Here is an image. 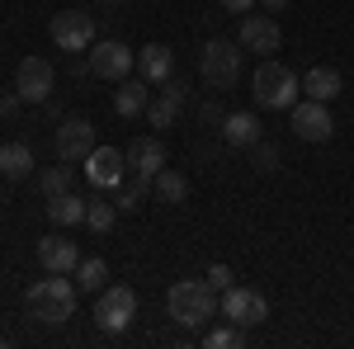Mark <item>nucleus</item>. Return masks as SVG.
<instances>
[{"instance_id":"7ed1b4c3","label":"nucleus","mask_w":354,"mask_h":349,"mask_svg":"<svg viewBox=\"0 0 354 349\" xmlns=\"http://www.w3.org/2000/svg\"><path fill=\"white\" fill-rule=\"evenodd\" d=\"M250 95H255L260 109H293L298 95H302V81L283 66V62L265 57V62L255 66V76H250Z\"/></svg>"},{"instance_id":"b1692460","label":"nucleus","mask_w":354,"mask_h":349,"mask_svg":"<svg viewBox=\"0 0 354 349\" xmlns=\"http://www.w3.org/2000/svg\"><path fill=\"white\" fill-rule=\"evenodd\" d=\"M151 189H156V198H161V203H185V198H189V180H185L180 170H170V165L151 180Z\"/></svg>"},{"instance_id":"412c9836","label":"nucleus","mask_w":354,"mask_h":349,"mask_svg":"<svg viewBox=\"0 0 354 349\" xmlns=\"http://www.w3.org/2000/svg\"><path fill=\"white\" fill-rule=\"evenodd\" d=\"M0 175H5V180H28V175H33V151H28V142H5V147H0Z\"/></svg>"},{"instance_id":"39448f33","label":"nucleus","mask_w":354,"mask_h":349,"mask_svg":"<svg viewBox=\"0 0 354 349\" xmlns=\"http://www.w3.org/2000/svg\"><path fill=\"white\" fill-rule=\"evenodd\" d=\"M137 317V293L128 288V283H109V288H100V297H95V321H100V330H109V335H118V330H128Z\"/></svg>"},{"instance_id":"f3484780","label":"nucleus","mask_w":354,"mask_h":349,"mask_svg":"<svg viewBox=\"0 0 354 349\" xmlns=\"http://www.w3.org/2000/svg\"><path fill=\"white\" fill-rule=\"evenodd\" d=\"M137 71H142L147 85H165L175 76V53H170L165 43H147V48L137 53Z\"/></svg>"},{"instance_id":"bb28decb","label":"nucleus","mask_w":354,"mask_h":349,"mask_svg":"<svg viewBox=\"0 0 354 349\" xmlns=\"http://www.w3.org/2000/svg\"><path fill=\"white\" fill-rule=\"evenodd\" d=\"M250 161H255V170H260V175H274V170H283V156H279V147H274V142H265V137L250 147Z\"/></svg>"},{"instance_id":"f8f14e48","label":"nucleus","mask_w":354,"mask_h":349,"mask_svg":"<svg viewBox=\"0 0 354 349\" xmlns=\"http://www.w3.org/2000/svg\"><path fill=\"white\" fill-rule=\"evenodd\" d=\"M185 104H189V81L170 76V81L161 85V95L147 104V123H151V128H175V118H180Z\"/></svg>"},{"instance_id":"a211bd4d","label":"nucleus","mask_w":354,"mask_h":349,"mask_svg":"<svg viewBox=\"0 0 354 349\" xmlns=\"http://www.w3.org/2000/svg\"><path fill=\"white\" fill-rule=\"evenodd\" d=\"M260 137H265V128H260L255 113H227V118H222V142H227V147H245V151H250Z\"/></svg>"},{"instance_id":"20e7f679","label":"nucleus","mask_w":354,"mask_h":349,"mask_svg":"<svg viewBox=\"0 0 354 349\" xmlns=\"http://www.w3.org/2000/svg\"><path fill=\"white\" fill-rule=\"evenodd\" d=\"M198 71H203V81L213 90H232L241 81V48L227 43V38H208L203 53H198Z\"/></svg>"},{"instance_id":"9b49d317","label":"nucleus","mask_w":354,"mask_h":349,"mask_svg":"<svg viewBox=\"0 0 354 349\" xmlns=\"http://www.w3.org/2000/svg\"><path fill=\"white\" fill-rule=\"evenodd\" d=\"M53 43L62 53H85L95 43V19L85 10H62V15H53Z\"/></svg>"},{"instance_id":"2f4dec72","label":"nucleus","mask_w":354,"mask_h":349,"mask_svg":"<svg viewBox=\"0 0 354 349\" xmlns=\"http://www.w3.org/2000/svg\"><path fill=\"white\" fill-rule=\"evenodd\" d=\"M198 118H203V123H213V128H222V118H227V113H222L218 104H203V113H198Z\"/></svg>"},{"instance_id":"cd10ccee","label":"nucleus","mask_w":354,"mask_h":349,"mask_svg":"<svg viewBox=\"0 0 354 349\" xmlns=\"http://www.w3.org/2000/svg\"><path fill=\"white\" fill-rule=\"evenodd\" d=\"M38 185H43V194H48V198L71 194V170H66V161H62V165H48V170L38 175Z\"/></svg>"},{"instance_id":"c85d7f7f","label":"nucleus","mask_w":354,"mask_h":349,"mask_svg":"<svg viewBox=\"0 0 354 349\" xmlns=\"http://www.w3.org/2000/svg\"><path fill=\"white\" fill-rule=\"evenodd\" d=\"M241 340H245V330H241V326H232V321L203 335V345H213V349H232V345H241Z\"/></svg>"},{"instance_id":"6e6552de","label":"nucleus","mask_w":354,"mask_h":349,"mask_svg":"<svg viewBox=\"0 0 354 349\" xmlns=\"http://www.w3.org/2000/svg\"><path fill=\"white\" fill-rule=\"evenodd\" d=\"M222 317L232 326H241V330H250V326L270 321V302H265V293H255V288H227L222 293Z\"/></svg>"},{"instance_id":"a878e982","label":"nucleus","mask_w":354,"mask_h":349,"mask_svg":"<svg viewBox=\"0 0 354 349\" xmlns=\"http://www.w3.org/2000/svg\"><path fill=\"white\" fill-rule=\"evenodd\" d=\"M113 222H118V203H104V198H95V203H85V227H90V232H100V236H104V232H113Z\"/></svg>"},{"instance_id":"f704fd0d","label":"nucleus","mask_w":354,"mask_h":349,"mask_svg":"<svg viewBox=\"0 0 354 349\" xmlns=\"http://www.w3.org/2000/svg\"><path fill=\"white\" fill-rule=\"evenodd\" d=\"M104 5H123V0H104Z\"/></svg>"},{"instance_id":"473e14b6","label":"nucleus","mask_w":354,"mask_h":349,"mask_svg":"<svg viewBox=\"0 0 354 349\" xmlns=\"http://www.w3.org/2000/svg\"><path fill=\"white\" fill-rule=\"evenodd\" d=\"M19 104H24V100H19V90H15V95H0V113H15Z\"/></svg>"},{"instance_id":"c9c22d12","label":"nucleus","mask_w":354,"mask_h":349,"mask_svg":"<svg viewBox=\"0 0 354 349\" xmlns=\"http://www.w3.org/2000/svg\"><path fill=\"white\" fill-rule=\"evenodd\" d=\"M0 198H5V185H0Z\"/></svg>"},{"instance_id":"5701e85b","label":"nucleus","mask_w":354,"mask_h":349,"mask_svg":"<svg viewBox=\"0 0 354 349\" xmlns=\"http://www.w3.org/2000/svg\"><path fill=\"white\" fill-rule=\"evenodd\" d=\"M48 217H53L57 227H81L85 222V198H76V194H57V198H48Z\"/></svg>"},{"instance_id":"72a5a7b5","label":"nucleus","mask_w":354,"mask_h":349,"mask_svg":"<svg viewBox=\"0 0 354 349\" xmlns=\"http://www.w3.org/2000/svg\"><path fill=\"white\" fill-rule=\"evenodd\" d=\"M260 5H265L270 15H283V10H288V0H260Z\"/></svg>"},{"instance_id":"2eb2a0df","label":"nucleus","mask_w":354,"mask_h":349,"mask_svg":"<svg viewBox=\"0 0 354 349\" xmlns=\"http://www.w3.org/2000/svg\"><path fill=\"white\" fill-rule=\"evenodd\" d=\"M123 156H128V170H133V175L156 180V175L165 170V142H161V137H151V133H147V137H133Z\"/></svg>"},{"instance_id":"dca6fc26","label":"nucleus","mask_w":354,"mask_h":349,"mask_svg":"<svg viewBox=\"0 0 354 349\" xmlns=\"http://www.w3.org/2000/svg\"><path fill=\"white\" fill-rule=\"evenodd\" d=\"M38 265L48 269V274H71V269L81 265V245L71 241V236H43L38 241Z\"/></svg>"},{"instance_id":"f257e3e1","label":"nucleus","mask_w":354,"mask_h":349,"mask_svg":"<svg viewBox=\"0 0 354 349\" xmlns=\"http://www.w3.org/2000/svg\"><path fill=\"white\" fill-rule=\"evenodd\" d=\"M76 297H81L76 279L48 274V279H38V283L24 293V312L33 317V321H43V326H62V321L76 317Z\"/></svg>"},{"instance_id":"7c9ffc66","label":"nucleus","mask_w":354,"mask_h":349,"mask_svg":"<svg viewBox=\"0 0 354 349\" xmlns=\"http://www.w3.org/2000/svg\"><path fill=\"white\" fill-rule=\"evenodd\" d=\"M218 5H222V10H227V15H236V19L255 10V0H218Z\"/></svg>"},{"instance_id":"4468645a","label":"nucleus","mask_w":354,"mask_h":349,"mask_svg":"<svg viewBox=\"0 0 354 349\" xmlns=\"http://www.w3.org/2000/svg\"><path fill=\"white\" fill-rule=\"evenodd\" d=\"M279 43H283V33H279V19L274 15H245L241 19V48L245 53L270 57V53H279Z\"/></svg>"},{"instance_id":"aec40b11","label":"nucleus","mask_w":354,"mask_h":349,"mask_svg":"<svg viewBox=\"0 0 354 349\" xmlns=\"http://www.w3.org/2000/svg\"><path fill=\"white\" fill-rule=\"evenodd\" d=\"M147 104H151L147 81H118V90H113V113L118 118H137V113H147Z\"/></svg>"},{"instance_id":"393cba45","label":"nucleus","mask_w":354,"mask_h":349,"mask_svg":"<svg viewBox=\"0 0 354 349\" xmlns=\"http://www.w3.org/2000/svg\"><path fill=\"white\" fill-rule=\"evenodd\" d=\"M147 189H151V180L147 175H123L118 180V194H113V203H118V213H133V208H142V198H147Z\"/></svg>"},{"instance_id":"f03ea898","label":"nucleus","mask_w":354,"mask_h":349,"mask_svg":"<svg viewBox=\"0 0 354 349\" xmlns=\"http://www.w3.org/2000/svg\"><path fill=\"white\" fill-rule=\"evenodd\" d=\"M165 312H170L180 326L198 330V326H208L222 312L218 288H208V279H203V283H198V279H180V283L165 293Z\"/></svg>"},{"instance_id":"4be33fe9","label":"nucleus","mask_w":354,"mask_h":349,"mask_svg":"<svg viewBox=\"0 0 354 349\" xmlns=\"http://www.w3.org/2000/svg\"><path fill=\"white\" fill-rule=\"evenodd\" d=\"M71 279H76L81 293H100V288H109V265H104L100 255H90V260L81 255V265L71 269Z\"/></svg>"},{"instance_id":"423d86ee","label":"nucleus","mask_w":354,"mask_h":349,"mask_svg":"<svg viewBox=\"0 0 354 349\" xmlns=\"http://www.w3.org/2000/svg\"><path fill=\"white\" fill-rule=\"evenodd\" d=\"M53 85H57V71L48 57H24L19 71H15V90L24 104H48L53 100Z\"/></svg>"},{"instance_id":"9d476101","label":"nucleus","mask_w":354,"mask_h":349,"mask_svg":"<svg viewBox=\"0 0 354 349\" xmlns=\"http://www.w3.org/2000/svg\"><path fill=\"white\" fill-rule=\"evenodd\" d=\"M95 147H100V142H95V123H90V118H66V123L57 128V161L85 165V156H90Z\"/></svg>"},{"instance_id":"0eeeda50","label":"nucleus","mask_w":354,"mask_h":349,"mask_svg":"<svg viewBox=\"0 0 354 349\" xmlns=\"http://www.w3.org/2000/svg\"><path fill=\"white\" fill-rule=\"evenodd\" d=\"M288 128L302 137V142H330L335 137V118L322 100H298L288 109Z\"/></svg>"},{"instance_id":"6ab92c4d","label":"nucleus","mask_w":354,"mask_h":349,"mask_svg":"<svg viewBox=\"0 0 354 349\" xmlns=\"http://www.w3.org/2000/svg\"><path fill=\"white\" fill-rule=\"evenodd\" d=\"M340 90H345V81H340V71H335V66H312V71L302 76V95H307V100L330 104Z\"/></svg>"},{"instance_id":"ddd939ff","label":"nucleus","mask_w":354,"mask_h":349,"mask_svg":"<svg viewBox=\"0 0 354 349\" xmlns=\"http://www.w3.org/2000/svg\"><path fill=\"white\" fill-rule=\"evenodd\" d=\"M85 175H90V185H95V189H118V180L128 175V156H123V147H95V151L85 156Z\"/></svg>"},{"instance_id":"1a4fd4ad","label":"nucleus","mask_w":354,"mask_h":349,"mask_svg":"<svg viewBox=\"0 0 354 349\" xmlns=\"http://www.w3.org/2000/svg\"><path fill=\"white\" fill-rule=\"evenodd\" d=\"M133 66H137V53H128V43H118V38L90 43V71L100 81H128Z\"/></svg>"},{"instance_id":"c756f323","label":"nucleus","mask_w":354,"mask_h":349,"mask_svg":"<svg viewBox=\"0 0 354 349\" xmlns=\"http://www.w3.org/2000/svg\"><path fill=\"white\" fill-rule=\"evenodd\" d=\"M232 283H236V274H232L227 265H213V269H208V288H218V293H227Z\"/></svg>"}]
</instances>
